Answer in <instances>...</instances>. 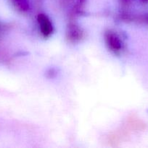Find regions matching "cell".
Instances as JSON below:
<instances>
[{"instance_id": "6da1fadb", "label": "cell", "mask_w": 148, "mask_h": 148, "mask_svg": "<svg viewBox=\"0 0 148 148\" xmlns=\"http://www.w3.org/2000/svg\"><path fill=\"white\" fill-rule=\"evenodd\" d=\"M38 23L41 33L44 37H48L53 32V27L49 17L44 14H39L37 17Z\"/></svg>"}, {"instance_id": "7a4b0ae2", "label": "cell", "mask_w": 148, "mask_h": 148, "mask_svg": "<svg viewBox=\"0 0 148 148\" xmlns=\"http://www.w3.org/2000/svg\"><path fill=\"white\" fill-rule=\"evenodd\" d=\"M106 40L111 49L113 51H120L122 48V42L115 33L108 32L106 34Z\"/></svg>"}, {"instance_id": "3957f363", "label": "cell", "mask_w": 148, "mask_h": 148, "mask_svg": "<svg viewBox=\"0 0 148 148\" xmlns=\"http://www.w3.org/2000/svg\"><path fill=\"white\" fill-rule=\"evenodd\" d=\"M68 34L69 39H71L72 40H79L80 38H82L83 36V33L81 31V29L78 28V26L75 25L74 24L71 25L69 26Z\"/></svg>"}, {"instance_id": "277c9868", "label": "cell", "mask_w": 148, "mask_h": 148, "mask_svg": "<svg viewBox=\"0 0 148 148\" xmlns=\"http://www.w3.org/2000/svg\"><path fill=\"white\" fill-rule=\"evenodd\" d=\"M13 2L21 10L26 11L29 9V4L28 0H12Z\"/></svg>"}, {"instance_id": "5b68a950", "label": "cell", "mask_w": 148, "mask_h": 148, "mask_svg": "<svg viewBox=\"0 0 148 148\" xmlns=\"http://www.w3.org/2000/svg\"><path fill=\"white\" fill-rule=\"evenodd\" d=\"M138 20L148 24V14H145V15H141L140 17L138 18Z\"/></svg>"}, {"instance_id": "8992f818", "label": "cell", "mask_w": 148, "mask_h": 148, "mask_svg": "<svg viewBox=\"0 0 148 148\" xmlns=\"http://www.w3.org/2000/svg\"><path fill=\"white\" fill-rule=\"evenodd\" d=\"M142 1H148V0H142Z\"/></svg>"}, {"instance_id": "52a82bcc", "label": "cell", "mask_w": 148, "mask_h": 148, "mask_svg": "<svg viewBox=\"0 0 148 148\" xmlns=\"http://www.w3.org/2000/svg\"><path fill=\"white\" fill-rule=\"evenodd\" d=\"M79 1H84V0H79Z\"/></svg>"}]
</instances>
